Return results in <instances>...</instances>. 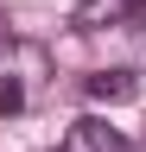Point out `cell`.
I'll list each match as a JSON object with an SVG mask.
<instances>
[{"label": "cell", "mask_w": 146, "mask_h": 152, "mask_svg": "<svg viewBox=\"0 0 146 152\" xmlns=\"http://www.w3.org/2000/svg\"><path fill=\"white\" fill-rule=\"evenodd\" d=\"M83 95H89V102H134V95H140V76L134 70H95L83 83Z\"/></svg>", "instance_id": "obj_3"}, {"label": "cell", "mask_w": 146, "mask_h": 152, "mask_svg": "<svg viewBox=\"0 0 146 152\" xmlns=\"http://www.w3.org/2000/svg\"><path fill=\"white\" fill-rule=\"evenodd\" d=\"M26 108V83L19 76H0V114H19Z\"/></svg>", "instance_id": "obj_4"}, {"label": "cell", "mask_w": 146, "mask_h": 152, "mask_svg": "<svg viewBox=\"0 0 146 152\" xmlns=\"http://www.w3.org/2000/svg\"><path fill=\"white\" fill-rule=\"evenodd\" d=\"M57 152H127V140H121V133L108 127V121L83 114V121H76V127L64 133V146H57Z\"/></svg>", "instance_id": "obj_1"}, {"label": "cell", "mask_w": 146, "mask_h": 152, "mask_svg": "<svg viewBox=\"0 0 146 152\" xmlns=\"http://www.w3.org/2000/svg\"><path fill=\"white\" fill-rule=\"evenodd\" d=\"M134 7H140V0H83V7L70 13V26H76V32H102V26H121Z\"/></svg>", "instance_id": "obj_2"}, {"label": "cell", "mask_w": 146, "mask_h": 152, "mask_svg": "<svg viewBox=\"0 0 146 152\" xmlns=\"http://www.w3.org/2000/svg\"><path fill=\"white\" fill-rule=\"evenodd\" d=\"M0 38H7V19H0Z\"/></svg>", "instance_id": "obj_5"}]
</instances>
